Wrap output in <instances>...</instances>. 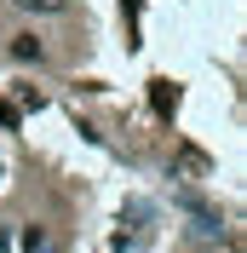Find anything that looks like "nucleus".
Segmentation results:
<instances>
[{
  "label": "nucleus",
  "mask_w": 247,
  "mask_h": 253,
  "mask_svg": "<svg viewBox=\"0 0 247 253\" xmlns=\"http://www.w3.org/2000/svg\"><path fill=\"white\" fill-rule=\"evenodd\" d=\"M17 6H23V12H63L69 0H17Z\"/></svg>",
  "instance_id": "f03ea898"
},
{
  "label": "nucleus",
  "mask_w": 247,
  "mask_h": 253,
  "mask_svg": "<svg viewBox=\"0 0 247 253\" xmlns=\"http://www.w3.org/2000/svg\"><path fill=\"white\" fill-rule=\"evenodd\" d=\"M12 58H17V63H41V58H46L41 35H12Z\"/></svg>",
  "instance_id": "f257e3e1"
}]
</instances>
